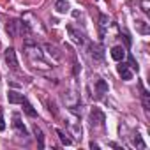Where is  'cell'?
Listing matches in <instances>:
<instances>
[{"instance_id":"5b68a950","label":"cell","mask_w":150,"mask_h":150,"mask_svg":"<svg viewBox=\"0 0 150 150\" xmlns=\"http://www.w3.org/2000/svg\"><path fill=\"white\" fill-rule=\"evenodd\" d=\"M67 32H69V35H71L72 42H76V44H80V46H83V44H85V37H83V34H80L74 27H67Z\"/></svg>"},{"instance_id":"e0dca14e","label":"cell","mask_w":150,"mask_h":150,"mask_svg":"<svg viewBox=\"0 0 150 150\" xmlns=\"http://www.w3.org/2000/svg\"><path fill=\"white\" fill-rule=\"evenodd\" d=\"M132 145H134V146H138V148H145V146H146V145H145V141L141 139V136H139V134H136V136L132 138Z\"/></svg>"},{"instance_id":"8992f818","label":"cell","mask_w":150,"mask_h":150,"mask_svg":"<svg viewBox=\"0 0 150 150\" xmlns=\"http://www.w3.org/2000/svg\"><path fill=\"white\" fill-rule=\"evenodd\" d=\"M106 92H108V83H106L104 80H101V78L96 80V97L101 99Z\"/></svg>"},{"instance_id":"44dd1931","label":"cell","mask_w":150,"mask_h":150,"mask_svg":"<svg viewBox=\"0 0 150 150\" xmlns=\"http://www.w3.org/2000/svg\"><path fill=\"white\" fill-rule=\"evenodd\" d=\"M6 129V122H4V117H2V111H0V132Z\"/></svg>"},{"instance_id":"3957f363","label":"cell","mask_w":150,"mask_h":150,"mask_svg":"<svg viewBox=\"0 0 150 150\" xmlns=\"http://www.w3.org/2000/svg\"><path fill=\"white\" fill-rule=\"evenodd\" d=\"M90 125L92 127H103L104 125V113L97 108L90 111Z\"/></svg>"},{"instance_id":"277c9868","label":"cell","mask_w":150,"mask_h":150,"mask_svg":"<svg viewBox=\"0 0 150 150\" xmlns=\"http://www.w3.org/2000/svg\"><path fill=\"white\" fill-rule=\"evenodd\" d=\"M117 71H118V74L122 76V80H125V81H129V80H132V71H131V65L129 64H120L118 67H117Z\"/></svg>"},{"instance_id":"9a60e30c","label":"cell","mask_w":150,"mask_h":150,"mask_svg":"<svg viewBox=\"0 0 150 150\" xmlns=\"http://www.w3.org/2000/svg\"><path fill=\"white\" fill-rule=\"evenodd\" d=\"M136 28H138V32H139V34H148V32H150L145 21H136Z\"/></svg>"},{"instance_id":"7402d4cb","label":"cell","mask_w":150,"mask_h":150,"mask_svg":"<svg viewBox=\"0 0 150 150\" xmlns=\"http://www.w3.org/2000/svg\"><path fill=\"white\" fill-rule=\"evenodd\" d=\"M90 148H96V150H97V148H99V145H97V143H94V141H92V143H90Z\"/></svg>"},{"instance_id":"5bb4252c","label":"cell","mask_w":150,"mask_h":150,"mask_svg":"<svg viewBox=\"0 0 150 150\" xmlns=\"http://www.w3.org/2000/svg\"><path fill=\"white\" fill-rule=\"evenodd\" d=\"M90 55H92L94 58L101 60V58H103V50H101V48H97V46H92V48H90Z\"/></svg>"},{"instance_id":"7a4b0ae2","label":"cell","mask_w":150,"mask_h":150,"mask_svg":"<svg viewBox=\"0 0 150 150\" xmlns=\"http://www.w3.org/2000/svg\"><path fill=\"white\" fill-rule=\"evenodd\" d=\"M4 60H6V64H7L9 69H13V71L18 69V58H16L14 48H7V50L4 51Z\"/></svg>"},{"instance_id":"30bf717a","label":"cell","mask_w":150,"mask_h":150,"mask_svg":"<svg viewBox=\"0 0 150 150\" xmlns=\"http://www.w3.org/2000/svg\"><path fill=\"white\" fill-rule=\"evenodd\" d=\"M44 50L48 51V55H50V57H51V58H53L55 62H58V60L62 58V53H60V51H58V50H57L55 46H51L50 42H46V44H44Z\"/></svg>"},{"instance_id":"ba28073f","label":"cell","mask_w":150,"mask_h":150,"mask_svg":"<svg viewBox=\"0 0 150 150\" xmlns=\"http://www.w3.org/2000/svg\"><path fill=\"white\" fill-rule=\"evenodd\" d=\"M13 127H14V129H16V131L20 132V134H23V136H27V134H28V131H27L25 124H23V122L20 120V115H18V113H16V115L13 117Z\"/></svg>"},{"instance_id":"6da1fadb","label":"cell","mask_w":150,"mask_h":150,"mask_svg":"<svg viewBox=\"0 0 150 150\" xmlns=\"http://www.w3.org/2000/svg\"><path fill=\"white\" fill-rule=\"evenodd\" d=\"M23 51H25L27 58L34 64V67H39V69H50V67H51V65H48V64L44 62V55H42L39 44H37L34 39L27 37V41L23 42Z\"/></svg>"},{"instance_id":"52a82bcc","label":"cell","mask_w":150,"mask_h":150,"mask_svg":"<svg viewBox=\"0 0 150 150\" xmlns=\"http://www.w3.org/2000/svg\"><path fill=\"white\" fill-rule=\"evenodd\" d=\"M7 99H9V103H11V104H21L27 97H25L23 94H20V92L9 90V92H7Z\"/></svg>"},{"instance_id":"ffe728a7","label":"cell","mask_w":150,"mask_h":150,"mask_svg":"<svg viewBox=\"0 0 150 150\" xmlns=\"http://www.w3.org/2000/svg\"><path fill=\"white\" fill-rule=\"evenodd\" d=\"M141 9H143V13L150 11V2H148V0H141Z\"/></svg>"},{"instance_id":"ac0fdd59","label":"cell","mask_w":150,"mask_h":150,"mask_svg":"<svg viewBox=\"0 0 150 150\" xmlns=\"http://www.w3.org/2000/svg\"><path fill=\"white\" fill-rule=\"evenodd\" d=\"M143 108H145V113L148 115V108H150V101H148V92L146 90H143Z\"/></svg>"},{"instance_id":"8fae6325","label":"cell","mask_w":150,"mask_h":150,"mask_svg":"<svg viewBox=\"0 0 150 150\" xmlns=\"http://www.w3.org/2000/svg\"><path fill=\"white\" fill-rule=\"evenodd\" d=\"M21 106H23V111H25V113H27L28 117H32V118H35V117H37V111L34 110V106H32V104H30V103H28L27 99H25V101L21 103Z\"/></svg>"},{"instance_id":"7c38bea8","label":"cell","mask_w":150,"mask_h":150,"mask_svg":"<svg viewBox=\"0 0 150 150\" xmlns=\"http://www.w3.org/2000/svg\"><path fill=\"white\" fill-rule=\"evenodd\" d=\"M55 9L58 11V13H67L69 11V2L67 0H57V4H55Z\"/></svg>"},{"instance_id":"2e32d148","label":"cell","mask_w":150,"mask_h":150,"mask_svg":"<svg viewBox=\"0 0 150 150\" xmlns=\"http://www.w3.org/2000/svg\"><path fill=\"white\" fill-rule=\"evenodd\" d=\"M57 134H58V138H60V141H62L64 145H71V143H72V139H69V138L65 136V132H64V131L57 129Z\"/></svg>"},{"instance_id":"d6986e66","label":"cell","mask_w":150,"mask_h":150,"mask_svg":"<svg viewBox=\"0 0 150 150\" xmlns=\"http://www.w3.org/2000/svg\"><path fill=\"white\" fill-rule=\"evenodd\" d=\"M99 27H101V34H104V28L108 27V18L104 14H101V18H99Z\"/></svg>"},{"instance_id":"4fadbf2b","label":"cell","mask_w":150,"mask_h":150,"mask_svg":"<svg viewBox=\"0 0 150 150\" xmlns=\"http://www.w3.org/2000/svg\"><path fill=\"white\" fill-rule=\"evenodd\" d=\"M34 134H35L37 141H39V148H44V136H42V131L37 125H34Z\"/></svg>"},{"instance_id":"9c48e42d","label":"cell","mask_w":150,"mask_h":150,"mask_svg":"<svg viewBox=\"0 0 150 150\" xmlns=\"http://www.w3.org/2000/svg\"><path fill=\"white\" fill-rule=\"evenodd\" d=\"M111 57H113V60L122 62V60L125 58V48H122V46H113V48H111Z\"/></svg>"}]
</instances>
